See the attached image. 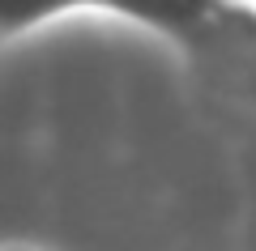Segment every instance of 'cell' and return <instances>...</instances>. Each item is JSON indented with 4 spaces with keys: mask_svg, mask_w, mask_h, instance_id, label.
<instances>
[{
    "mask_svg": "<svg viewBox=\"0 0 256 251\" xmlns=\"http://www.w3.org/2000/svg\"><path fill=\"white\" fill-rule=\"evenodd\" d=\"M77 13H107L158 30L175 43H201L210 34H222V26L235 17H256V0H0V38Z\"/></svg>",
    "mask_w": 256,
    "mask_h": 251,
    "instance_id": "cell-1",
    "label": "cell"
}]
</instances>
